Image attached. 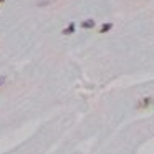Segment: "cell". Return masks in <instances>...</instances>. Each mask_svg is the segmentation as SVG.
Masks as SVG:
<instances>
[{
    "label": "cell",
    "instance_id": "1",
    "mask_svg": "<svg viewBox=\"0 0 154 154\" xmlns=\"http://www.w3.org/2000/svg\"><path fill=\"white\" fill-rule=\"evenodd\" d=\"M153 104H154V98H151V96H144V98H141V100L137 101L134 108H136L137 111H142V109H147V108H151Z\"/></svg>",
    "mask_w": 154,
    "mask_h": 154
},
{
    "label": "cell",
    "instance_id": "2",
    "mask_svg": "<svg viewBox=\"0 0 154 154\" xmlns=\"http://www.w3.org/2000/svg\"><path fill=\"white\" fill-rule=\"evenodd\" d=\"M96 25V22L93 20V18H88V20H85V22H81V28H93V27Z\"/></svg>",
    "mask_w": 154,
    "mask_h": 154
},
{
    "label": "cell",
    "instance_id": "3",
    "mask_svg": "<svg viewBox=\"0 0 154 154\" xmlns=\"http://www.w3.org/2000/svg\"><path fill=\"white\" fill-rule=\"evenodd\" d=\"M113 28V23H103L100 28V33H106V32H109V30Z\"/></svg>",
    "mask_w": 154,
    "mask_h": 154
},
{
    "label": "cell",
    "instance_id": "4",
    "mask_svg": "<svg viewBox=\"0 0 154 154\" xmlns=\"http://www.w3.org/2000/svg\"><path fill=\"white\" fill-rule=\"evenodd\" d=\"M73 32H75V23H70V25H68V28L63 30V35H71Z\"/></svg>",
    "mask_w": 154,
    "mask_h": 154
},
{
    "label": "cell",
    "instance_id": "5",
    "mask_svg": "<svg viewBox=\"0 0 154 154\" xmlns=\"http://www.w3.org/2000/svg\"><path fill=\"white\" fill-rule=\"evenodd\" d=\"M53 2H55V0H38L37 5H38V7H46V5L53 4Z\"/></svg>",
    "mask_w": 154,
    "mask_h": 154
},
{
    "label": "cell",
    "instance_id": "6",
    "mask_svg": "<svg viewBox=\"0 0 154 154\" xmlns=\"http://www.w3.org/2000/svg\"><path fill=\"white\" fill-rule=\"evenodd\" d=\"M4 83H5V78H4V76H0V86H2Z\"/></svg>",
    "mask_w": 154,
    "mask_h": 154
}]
</instances>
